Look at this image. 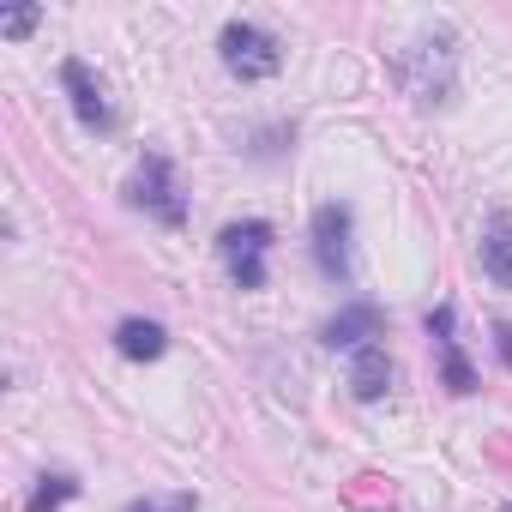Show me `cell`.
Listing matches in <instances>:
<instances>
[{
	"mask_svg": "<svg viewBox=\"0 0 512 512\" xmlns=\"http://www.w3.org/2000/svg\"><path fill=\"white\" fill-rule=\"evenodd\" d=\"M133 512H193V500L181 494V500H169V506H133Z\"/></svg>",
	"mask_w": 512,
	"mask_h": 512,
	"instance_id": "obj_14",
	"label": "cell"
},
{
	"mask_svg": "<svg viewBox=\"0 0 512 512\" xmlns=\"http://www.w3.org/2000/svg\"><path fill=\"white\" fill-rule=\"evenodd\" d=\"M428 332H434V344H440L446 386H452V392H470V386H476V374H470V362L458 356V338H452V308H434V314H428Z\"/></svg>",
	"mask_w": 512,
	"mask_h": 512,
	"instance_id": "obj_9",
	"label": "cell"
},
{
	"mask_svg": "<svg viewBox=\"0 0 512 512\" xmlns=\"http://www.w3.org/2000/svg\"><path fill=\"white\" fill-rule=\"evenodd\" d=\"M61 85H67V97H73V115H79L85 127H97V133H109V127H115V115H109V97H103V85L91 79V67H85V61H61Z\"/></svg>",
	"mask_w": 512,
	"mask_h": 512,
	"instance_id": "obj_6",
	"label": "cell"
},
{
	"mask_svg": "<svg viewBox=\"0 0 512 512\" xmlns=\"http://www.w3.org/2000/svg\"><path fill=\"white\" fill-rule=\"evenodd\" d=\"M380 332H386V314H380L374 302H350V308L326 326V344H332V350H368Z\"/></svg>",
	"mask_w": 512,
	"mask_h": 512,
	"instance_id": "obj_7",
	"label": "cell"
},
{
	"mask_svg": "<svg viewBox=\"0 0 512 512\" xmlns=\"http://www.w3.org/2000/svg\"><path fill=\"white\" fill-rule=\"evenodd\" d=\"M217 49H223V67H229L241 85H260V79H272V73L284 67L278 37H272V31H260V25H223Z\"/></svg>",
	"mask_w": 512,
	"mask_h": 512,
	"instance_id": "obj_2",
	"label": "cell"
},
{
	"mask_svg": "<svg viewBox=\"0 0 512 512\" xmlns=\"http://www.w3.org/2000/svg\"><path fill=\"white\" fill-rule=\"evenodd\" d=\"M314 260H320V272L332 284L350 278V205L332 199V205L314 211Z\"/></svg>",
	"mask_w": 512,
	"mask_h": 512,
	"instance_id": "obj_5",
	"label": "cell"
},
{
	"mask_svg": "<svg viewBox=\"0 0 512 512\" xmlns=\"http://www.w3.org/2000/svg\"><path fill=\"white\" fill-rule=\"evenodd\" d=\"M494 338H500V356L512 362V326H494Z\"/></svg>",
	"mask_w": 512,
	"mask_h": 512,
	"instance_id": "obj_15",
	"label": "cell"
},
{
	"mask_svg": "<svg viewBox=\"0 0 512 512\" xmlns=\"http://www.w3.org/2000/svg\"><path fill=\"white\" fill-rule=\"evenodd\" d=\"M73 494H79V482H73V476H43V482H37V494H31V506H25V512H55V506H67V500H73Z\"/></svg>",
	"mask_w": 512,
	"mask_h": 512,
	"instance_id": "obj_12",
	"label": "cell"
},
{
	"mask_svg": "<svg viewBox=\"0 0 512 512\" xmlns=\"http://www.w3.org/2000/svg\"><path fill=\"white\" fill-rule=\"evenodd\" d=\"M482 266H488L494 284L512 290V217H494L488 223V235H482Z\"/></svg>",
	"mask_w": 512,
	"mask_h": 512,
	"instance_id": "obj_11",
	"label": "cell"
},
{
	"mask_svg": "<svg viewBox=\"0 0 512 512\" xmlns=\"http://www.w3.org/2000/svg\"><path fill=\"white\" fill-rule=\"evenodd\" d=\"M37 7H19V13H0V37H25V31H37Z\"/></svg>",
	"mask_w": 512,
	"mask_h": 512,
	"instance_id": "obj_13",
	"label": "cell"
},
{
	"mask_svg": "<svg viewBox=\"0 0 512 512\" xmlns=\"http://www.w3.org/2000/svg\"><path fill=\"white\" fill-rule=\"evenodd\" d=\"M266 247H272V223L260 217H247V223H229L217 235V253H223V266L241 290H260L266 284Z\"/></svg>",
	"mask_w": 512,
	"mask_h": 512,
	"instance_id": "obj_3",
	"label": "cell"
},
{
	"mask_svg": "<svg viewBox=\"0 0 512 512\" xmlns=\"http://www.w3.org/2000/svg\"><path fill=\"white\" fill-rule=\"evenodd\" d=\"M133 205H145L157 223L181 229V217H187V199H181V181H175L169 157H157V151H145V157H139V175H133Z\"/></svg>",
	"mask_w": 512,
	"mask_h": 512,
	"instance_id": "obj_4",
	"label": "cell"
},
{
	"mask_svg": "<svg viewBox=\"0 0 512 512\" xmlns=\"http://www.w3.org/2000/svg\"><path fill=\"white\" fill-rule=\"evenodd\" d=\"M163 344H169V338H163L157 320H121V326H115V350H121L127 362H157Z\"/></svg>",
	"mask_w": 512,
	"mask_h": 512,
	"instance_id": "obj_10",
	"label": "cell"
},
{
	"mask_svg": "<svg viewBox=\"0 0 512 512\" xmlns=\"http://www.w3.org/2000/svg\"><path fill=\"white\" fill-rule=\"evenodd\" d=\"M398 79H404V91H410L422 109L446 103V97L458 91V37H452V31H422V37L398 55Z\"/></svg>",
	"mask_w": 512,
	"mask_h": 512,
	"instance_id": "obj_1",
	"label": "cell"
},
{
	"mask_svg": "<svg viewBox=\"0 0 512 512\" xmlns=\"http://www.w3.org/2000/svg\"><path fill=\"white\" fill-rule=\"evenodd\" d=\"M386 386H392V356H386V344L356 350V362H350V392H356L362 404H374V398H386Z\"/></svg>",
	"mask_w": 512,
	"mask_h": 512,
	"instance_id": "obj_8",
	"label": "cell"
}]
</instances>
